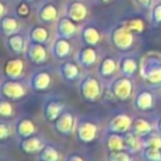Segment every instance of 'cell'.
Listing matches in <instances>:
<instances>
[{
  "mask_svg": "<svg viewBox=\"0 0 161 161\" xmlns=\"http://www.w3.org/2000/svg\"><path fill=\"white\" fill-rule=\"evenodd\" d=\"M133 118L126 112H117L114 113L108 121L104 127V133H119L125 135L126 132L131 131Z\"/></svg>",
  "mask_w": 161,
  "mask_h": 161,
  "instance_id": "30bf717a",
  "label": "cell"
},
{
  "mask_svg": "<svg viewBox=\"0 0 161 161\" xmlns=\"http://www.w3.org/2000/svg\"><path fill=\"white\" fill-rule=\"evenodd\" d=\"M26 38L30 42H35V43H40L44 45H49L52 43V33L48 28V25L44 24H34L31 28H29L28 33H26Z\"/></svg>",
  "mask_w": 161,
  "mask_h": 161,
  "instance_id": "603a6c76",
  "label": "cell"
},
{
  "mask_svg": "<svg viewBox=\"0 0 161 161\" xmlns=\"http://www.w3.org/2000/svg\"><path fill=\"white\" fill-rule=\"evenodd\" d=\"M13 127H14V135L16 136L18 140L26 138V137H30V136L38 133L36 123L31 118H29V117H20V118H18L13 123Z\"/></svg>",
  "mask_w": 161,
  "mask_h": 161,
  "instance_id": "44dd1931",
  "label": "cell"
},
{
  "mask_svg": "<svg viewBox=\"0 0 161 161\" xmlns=\"http://www.w3.org/2000/svg\"><path fill=\"white\" fill-rule=\"evenodd\" d=\"M19 1H26V3H29V4H30V3H33L34 0H19Z\"/></svg>",
  "mask_w": 161,
  "mask_h": 161,
  "instance_id": "b9f144b4",
  "label": "cell"
},
{
  "mask_svg": "<svg viewBox=\"0 0 161 161\" xmlns=\"http://www.w3.org/2000/svg\"><path fill=\"white\" fill-rule=\"evenodd\" d=\"M24 57H25V59L30 64H33L35 67H43L49 60L50 50H49L48 45H44V44H40V43H35V42L28 40Z\"/></svg>",
  "mask_w": 161,
  "mask_h": 161,
  "instance_id": "8992f818",
  "label": "cell"
},
{
  "mask_svg": "<svg viewBox=\"0 0 161 161\" xmlns=\"http://www.w3.org/2000/svg\"><path fill=\"white\" fill-rule=\"evenodd\" d=\"M74 60L83 68V69H92L98 64V53L94 47L83 45L74 53Z\"/></svg>",
  "mask_w": 161,
  "mask_h": 161,
  "instance_id": "e0dca14e",
  "label": "cell"
},
{
  "mask_svg": "<svg viewBox=\"0 0 161 161\" xmlns=\"http://www.w3.org/2000/svg\"><path fill=\"white\" fill-rule=\"evenodd\" d=\"M82 1H83V0H82Z\"/></svg>",
  "mask_w": 161,
  "mask_h": 161,
  "instance_id": "ee69618b",
  "label": "cell"
},
{
  "mask_svg": "<svg viewBox=\"0 0 161 161\" xmlns=\"http://www.w3.org/2000/svg\"><path fill=\"white\" fill-rule=\"evenodd\" d=\"M131 131L135 135H137L138 137L145 138L150 133L155 132V123H152L150 119H147L145 117H136V118H133Z\"/></svg>",
  "mask_w": 161,
  "mask_h": 161,
  "instance_id": "4316f807",
  "label": "cell"
},
{
  "mask_svg": "<svg viewBox=\"0 0 161 161\" xmlns=\"http://www.w3.org/2000/svg\"><path fill=\"white\" fill-rule=\"evenodd\" d=\"M77 118L78 117L74 114L73 109L65 108L62 112V114L53 122V128L58 135H60L63 137H69V136L74 135Z\"/></svg>",
  "mask_w": 161,
  "mask_h": 161,
  "instance_id": "9c48e42d",
  "label": "cell"
},
{
  "mask_svg": "<svg viewBox=\"0 0 161 161\" xmlns=\"http://www.w3.org/2000/svg\"><path fill=\"white\" fill-rule=\"evenodd\" d=\"M142 147H157L161 148V135L156 131L142 138Z\"/></svg>",
  "mask_w": 161,
  "mask_h": 161,
  "instance_id": "e575fe53",
  "label": "cell"
},
{
  "mask_svg": "<svg viewBox=\"0 0 161 161\" xmlns=\"http://www.w3.org/2000/svg\"><path fill=\"white\" fill-rule=\"evenodd\" d=\"M77 34H79V28L77 23L70 20L65 15H60L59 19L54 24V35L55 38H64V39H72Z\"/></svg>",
  "mask_w": 161,
  "mask_h": 161,
  "instance_id": "5bb4252c",
  "label": "cell"
},
{
  "mask_svg": "<svg viewBox=\"0 0 161 161\" xmlns=\"http://www.w3.org/2000/svg\"><path fill=\"white\" fill-rule=\"evenodd\" d=\"M106 160L107 161H132V153H130L126 150L108 151Z\"/></svg>",
  "mask_w": 161,
  "mask_h": 161,
  "instance_id": "836d02e7",
  "label": "cell"
},
{
  "mask_svg": "<svg viewBox=\"0 0 161 161\" xmlns=\"http://www.w3.org/2000/svg\"><path fill=\"white\" fill-rule=\"evenodd\" d=\"M0 161H14V160L8 157V156H5V155H0Z\"/></svg>",
  "mask_w": 161,
  "mask_h": 161,
  "instance_id": "60d3db41",
  "label": "cell"
},
{
  "mask_svg": "<svg viewBox=\"0 0 161 161\" xmlns=\"http://www.w3.org/2000/svg\"><path fill=\"white\" fill-rule=\"evenodd\" d=\"M25 62L21 57H13L9 58L3 67V74L5 78L9 79H18L21 80L25 75Z\"/></svg>",
  "mask_w": 161,
  "mask_h": 161,
  "instance_id": "2e32d148",
  "label": "cell"
},
{
  "mask_svg": "<svg viewBox=\"0 0 161 161\" xmlns=\"http://www.w3.org/2000/svg\"><path fill=\"white\" fill-rule=\"evenodd\" d=\"M141 77L151 87H161V58L156 55H147L140 64Z\"/></svg>",
  "mask_w": 161,
  "mask_h": 161,
  "instance_id": "3957f363",
  "label": "cell"
},
{
  "mask_svg": "<svg viewBox=\"0 0 161 161\" xmlns=\"http://www.w3.org/2000/svg\"><path fill=\"white\" fill-rule=\"evenodd\" d=\"M35 16L38 23L44 24V25H54L55 21L59 19V6L57 3L53 0H43L39 3L36 10H35Z\"/></svg>",
  "mask_w": 161,
  "mask_h": 161,
  "instance_id": "ba28073f",
  "label": "cell"
},
{
  "mask_svg": "<svg viewBox=\"0 0 161 161\" xmlns=\"http://www.w3.org/2000/svg\"><path fill=\"white\" fill-rule=\"evenodd\" d=\"M15 116V107L10 99L0 96V119H11Z\"/></svg>",
  "mask_w": 161,
  "mask_h": 161,
  "instance_id": "1f68e13d",
  "label": "cell"
},
{
  "mask_svg": "<svg viewBox=\"0 0 161 161\" xmlns=\"http://www.w3.org/2000/svg\"><path fill=\"white\" fill-rule=\"evenodd\" d=\"M21 30V21L20 18L15 14H5L1 19H0V34L3 36H9L11 34L19 33Z\"/></svg>",
  "mask_w": 161,
  "mask_h": 161,
  "instance_id": "cb8c5ba5",
  "label": "cell"
},
{
  "mask_svg": "<svg viewBox=\"0 0 161 161\" xmlns=\"http://www.w3.org/2000/svg\"><path fill=\"white\" fill-rule=\"evenodd\" d=\"M108 91L114 99L119 102H126L133 97L135 84H133L132 78L119 74V77H114L113 79H111Z\"/></svg>",
  "mask_w": 161,
  "mask_h": 161,
  "instance_id": "277c9868",
  "label": "cell"
},
{
  "mask_svg": "<svg viewBox=\"0 0 161 161\" xmlns=\"http://www.w3.org/2000/svg\"><path fill=\"white\" fill-rule=\"evenodd\" d=\"M101 118L83 114L77 118L75 128H74V137L79 143L89 145L93 143L101 133Z\"/></svg>",
  "mask_w": 161,
  "mask_h": 161,
  "instance_id": "6da1fadb",
  "label": "cell"
},
{
  "mask_svg": "<svg viewBox=\"0 0 161 161\" xmlns=\"http://www.w3.org/2000/svg\"><path fill=\"white\" fill-rule=\"evenodd\" d=\"M14 133V127L6 119H0V142L10 138Z\"/></svg>",
  "mask_w": 161,
  "mask_h": 161,
  "instance_id": "d590c367",
  "label": "cell"
},
{
  "mask_svg": "<svg viewBox=\"0 0 161 161\" xmlns=\"http://www.w3.org/2000/svg\"><path fill=\"white\" fill-rule=\"evenodd\" d=\"M63 161H88V160L86 158L84 155L73 151V152H68L65 155V157L63 158Z\"/></svg>",
  "mask_w": 161,
  "mask_h": 161,
  "instance_id": "74e56055",
  "label": "cell"
},
{
  "mask_svg": "<svg viewBox=\"0 0 161 161\" xmlns=\"http://www.w3.org/2000/svg\"><path fill=\"white\" fill-rule=\"evenodd\" d=\"M137 69H138L137 62H136V59H133L131 57H123L118 62V72L121 75L132 78L136 74Z\"/></svg>",
  "mask_w": 161,
  "mask_h": 161,
  "instance_id": "f1b7e54d",
  "label": "cell"
},
{
  "mask_svg": "<svg viewBox=\"0 0 161 161\" xmlns=\"http://www.w3.org/2000/svg\"><path fill=\"white\" fill-rule=\"evenodd\" d=\"M47 142H48V140L44 137V135L36 133V135H33L30 137L19 140L18 147H19L20 151H23L26 155L36 156L44 148V146L47 145Z\"/></svg>",
  "mask_w": 161,
  "mask_h": 161,
  "instance_id": "9a60e30c",
  "label": "cell"
},
{
  "mask_svg": "<svg viewBox=\"0 0 161 161\" xmlns=\"http://www.w3.org/2000/svg\"><path fill=\"white\" fill-rule=\"evenodd\" d=\"M30 88L28 86V82L24 83L23 79H9V78H3L0 80V96L15 102L25 98L29 93Z\"/></svg>",
  "mask_w": 161,
  "mask_h": 161,
  "instance_id": "5b68a950",
  "label": "cell"
},
{
  "mask_svg": "<svg viewBox=\"0 0 161 161\" xmlns=\"http://www.w3.org/2000/svg\"><path fill=\"white\" fill-rule=\"evenodd\" d=\"M98 1H101V3H108L109 0H98Z\"/></svg>",
  "mask_w": 161,
  "mask_h": 161,
  "instance_id": "7bdbcfd3",
  "label": "cell"
},
{
  "mask_svg": "<svg viewBox=\"0 0 161 161\" xmlns=\"http://www.w3.org/2000/svg\"><path fill=\"white\" fill-rule=\"evenodd\" d=\"M125 138V150L128 151L130 153H137L141 152L142 150V138L135 135L132 131H128L123 135Z\"/></svg>",
  "mask_w": 161,
  "mask_h": 161,
  "instance_id": "f546056e",
  "label": "cell"
},
{
  "mask_svg": "<svg viewBox=\"0 0 161 161\" xmlns=\"http://www.w3.org/2000/svg\"><path fill=\"white\" fill-rule=\"evenodd\" d=\"M118 72V62L111 55L103 57L97 64V75L101 79L111 80Z\"/></svg>",
  "mask_w": 161,
  "mask_h": 161,
  "instance_id": "7402d4cb",
  "label": "cell"
},
{
  "mask_svg": "<svg viewBox=\"0 0 161 161\" xmlns=\"http://www.w3.org/2000/svg\"><path fill=\"white\" fill-rule=\"evenodd\" d=\"M82 67L74 59H64L58 65V74L59 78L64 83H78V80L83 77Z\"/></svg>",
  "mask_w": 161,
  "mask_h": 161,
  "instance_id": "8fae6325",
  "label": "cell"
},
{
  "mask_svg": "<svg viewBox=\"0 0 161 161\" xmlns=\"http://www.w3.org/2000/svg\"><path fill=\"white\" fill-rule=\"evenodd\" d=\"M111 42L118 50H127L132 45V34L127 28H117L111 34Z\"/></svg>",
  "mask_w": 161,
  "mask_h": 161,
  "instance_id": "d4e9b609",
  "label": "cell"
},
{
  "mask_svg": "<svg viewBox=\"0 0 161 161\" xmlns=\"http://www.w3.org/2000/svg\"><path fill=\"white\" fill-rule=\"evenodd\" d=\"M26 44H28V38L24 34H21L20 31L6 36L5 40H4L5 49L8 50L9 54H11L14 57H21V55H24Z\"/></svg>",
  "mask_w": 161,
  "mask_h": 161,
  "instance_id": "ffe728a7",
  "label": "cell"
},
{
  "mask_svg": "<svg viewBox=\"0 0 161 161\" xmlns=\"http://www.w3.org/2000/svg\"><path fill=\"white\" fill-rule=\"evenodd\" d=\"M67 108L64 101L54 94H49L44 98L43 104H42V111H43V116L48 122H54L60 114L62 112Z\"/></svg>",
  "mask_w": 161,
  "mask_h": 161,
  "instance_id": "7c38bea8",
  "label": "cell"
},
{
  "mask_svg": "<svg viewBox=\"0 0 161 161\" xmlns=\"http://www.w3.org/2000/svg\"><path fill=\"white\" fill-rule=\"evenodd\" d=\"M79 38L83 45H89V47H96L101 42V34L91 24H84L79 28Z\"/></svg>",
  "mask_w": 161,
  "mask_h": 161,
  "instance_id": "484cf974",
  "label": "cell"
},
{
  "mask_svg": "<svg viewBox=\"0 0 161 161\" xmlns=\"http://www.w3.org/2000/svg\"><path fill=\"white\" fill-rule=\"evenodd\" d=\"M35 157H36V161H62L63 160L59 148L49 141Z\"/></svg>",
  "mask_w": 161,
  "mask_h": 161,
  "instance_id": "83f0119b",
  "label": "cell"
},
{
  "mask_svg": "<svg viewBox=\"0 0 161 161\" xmlns=\"http://www.w3.org/2000/svg\"><path fill=\"white\" fill-rule=\"evenodd\" d=\"M15 14L19 18H28L30 15L29 3H26V1H19L18 6H16V10H15Z\"/></svg>",
  "mask_w": 161,
  "mask_h": 161,
  "instance_id": "8d00e7d4",
  "label": "cell"
},
{
  "mask_svg": "<svg viewBox=\"0 0 161 161\" xmlns=\"http://www.w3.org/2000/svg\"><path fill=\"white\" fill-rule=\"evenodd\" d=\"M50 55L55 60H64L68 59L72 53H73V45L70 43V39H64V38H54L50 43L49 47Z\"/></svg>",
  "mask_w": 161,
  "mask_h": 161,
  "instance_id": "d6986e66",
  "label": "cell"
},
{
  "mask_svg": "<svg viewBox=\"0 0 161 161\" xmlns=\"http://www.w3.org/2000/svg\"><path fill=\"white\" fill-rule=\"evenodd\" d=\"M63 13L74 23H82L88 16V8L82 0H68L64 4Z\"/></svg>",
  "mask_w": 161,
  "mask_h": 161,
  "instance_id": "ac0fdd59",
  "label": "cell"
},
{
  "mask_svg": "<svg viewBox=\"0 0 161 161\" xmlns=\"http://www.w3.org/2000/svg\"><path fill=\"white\" fill-rule=\"evenodd\" d=\"M104 146L107 151H118L125 150V138L123 135L119 133H106L104 137Z\"/></svg>",
  "mask_w": 161,
  "mask_h": 161,
  "instance_id": "4dcf8cb0",
  "label": "cell"
},
{
  "mask_svg": "<svg viewBox=\"0 0 161 161\" xmlns=\"http://www.w3.org/2000/svg\"><path fill=\"white\" fill-rule=\"evenodd\" d=\"M153 123H155V131H156L157 133H160V135H161V116H160V117H157V118H156V121H155Z\"/></svg>",
  "mask_w": 161,
  "mask_h": 161,
  "instance_id": "ab89813d",
  "label": "cell"
},
{
  "mask_svg": "<svg viewBox=\"0 0 161 161\" xmlns=\"http://www.w3.org/2000/svg\"><path fill=\"white\" fill-rule=\"evenodd\" d=\"M133 108L138 112H150L155 108V93L151 88H138L132 97Z\"/></svg>",
  "mask_w": 161,
  "mask_h": 161,
  "instance_id": "4fadbf2b",
  "label": "cell"
},
{
  "mask_svg": "<svg viewBox=\"0 0 161 161\" xmlns=\"http://www.w3.org/2000/svg\"><path fill=\"white\" fill-rule=\"evenodd\" d=\"M140 155L143 161H161V148L157 147H142Z\"/></svg>",
  "mask_w": 161,
  "mask_h": 161,
  "instance_id": "d6a6232c",
  "label": "cell"
},
{
  "mask_svg": "<svg viewBox=\"0 0 161 161\" xmlns=\"http://www.w3.org/2000/svg\"><path fill=\"white\" fill-rule=\"evenodd\" d=\"M8 11H9V9H8L6 3H5L4 0H0V19H1L5 14H8Z\"/></svg>",
  "mask_w": 161,
  "mask_h": 161,
  "instance_id": "f35d334b",
  "label": "cell"
},
{
  "mask_svg": "<svg viewBox=\"0 0 161 161\" xmlns=\"http://www.w3.org/2000/svg\"><path fill=\"white\" fill-rule=\"evenodd\" d=\"M28 86L33 92H36V93H44L49 91L53 86L52 72L48 68L40 67L39 69L34 70L30 74L28 79Z\"/></svg>",
  "mask_w": 161,
  "mask_h": 161,
  "instance_id": "52a82bcc",
  "label": "cell"
},
{
  "mask_svg": "<svg viewBox=\"0 0 161 161\" xmlns=\"http://www.w3.org/2000/svg\"><path fill=\"white\" fill-rule=\"evenodd\" d=\"M160 88H161V87H160Z\"/></svg>",
  "mask_w": 161,
  "mask_h": 161,
  "instance_id": "f6af8a7d",
  "label": "cell"
},
{
  "mask_svg": "<svg viewBox=\"0 0 161 161\" xmlns=\"http://www.w3.org/2000/svg\"><path fill=\"white\" fill-rule=\"evenodd\" d=\"M77 89L79 96L88 103H96L103 96V84L101 78L92 73L83 74L77 83Z\"/></svg>",
  "mask_w": 161,
  "mask_h": 161,
  "instance_id": "7a4b0ae2",
  "label": "cell"
}]
</instances>
